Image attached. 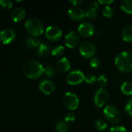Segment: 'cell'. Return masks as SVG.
I'll list each match as a JSON object with an SVG mask.
<instances>
[{
  "mask_svg": "<svg viewBox=\"0 0 132 132\" xmlns=\"http://www.w3.org/2000/svg\"><path fill=\"white\" fill-rule=\"evenodd\" d=\"M44 67L43 65L36 60H29L26 62L23 66V73L24 75L32 80H36L40 78L43 74Z\"/></svg>",
  "mask_w": 132,
  "mask_h": 132,
  "instance_id": "1",
  "label": "cell"
},
{
  "mask_svg": "<svg viewBox=\"0 0 132 132\" xmlns=\"http://www.w3.org/2000/svg\"><path fill=\"white\" fill-rule=\"evenodd\" d=\"M115 66L124 73L132 72V52L123 51L118 53L115 57Z\"/></svg>",
  "mask_w": 132,
  "mask_h": 132,
  "instance_id": "2",
  "label": "cell"
},
{
  "mask_svg": "<svg viewBox=\"0 0 132 132\" xmlns=\"http://www.w3.org/2000/svg\"><path fill=\"white\" fill-rule=\"evenodd\" d=\"M25 29L26 32L32 37L39 36L44 32V27L42 22L36 18L28 19L25 23Z\"/></svg>",
  "mask_w": 132,
  "mask_h": 132,
  "instance_id": "3",
  "label": "cell"
},
{
  "mask_svg": "<svg viewBox=\"0 0 132 132\" xmlns=\"http://www.w3.org/2000/svg\"><path fill=\"white\" fill-rule=\"evenodd\" d=\"M104 118L112 124H118L120 122L121 119V114L119 110L113 106V105H108L104 109Z\"/></svg>",
  "mask_w": 132,
  "mask_h": 132,
  "instance_id": "4",
  "label": "cell"
},
{
  "mask_svg": "<svg viewBox=\"0 0 132 132\" xmlns=\"http://www.w3.org/2000/svg\"><path fill=\"white\" fill-rule=\"evenodd\" d=\"M63 104L68 110L75 111L79 107L80 101L74 93L67 92L63 97Z\"/></svg>",
  "mask_w": 132,
  "mask_h": 132,
  "instance_id": "5",
  "label": "cell"
},
{
  "mask_svg": "<svg viewBox=\"0 0 132 132\" xmlns=\"http://www.w3.org/2000/svg\"><path fill=\"white\" fill-rule=\"evenodd\" d=\"M79 50L81 56L87 59L94 57L97 52L95 45L92 42H89V41L83 42L80 46Z\"/></svg>",
  "mask_w": 132,
  "mask_h": 132,
  "instance_id": "6",
  "label": "cell"
},
{
  "mask_svg": "<svg viewBox=\"0 0 132 132\" xmlns=\"http://www.w3.org/2000/svg\"><path fill=\"white\" fill-rule=\"evenodd\" d=\"M85 75L80 70H73L69 72L66 77L67 82L70 85H78L84 81Z\"/></svg>",
  "mask_w": 132,
  "mask_h": 132,
  "instance_id": "7",
  "label": "cell"
},
{
  "mask_svg": "<svg viewBox=\"0 0 132 132\" xmlns=\"http://www.w3.org/2000/svg\"><path fill=\"white\" fill-rule=\"evenodd\" d=\"M108 99H109V94L108 91L105 89L100 88L96 91L94 94V102L97 108H102L108 103Z\"/></svg>",
  "mask_w": 132,
  "mask_h": 132,
  "instance_id": "8",
  "label": "cell"
},
{
  "mask_svg": "<svg viewBox=\"0 0 132 132\" xmlns=\"http://www.w3.org/2000/svg\"><path fill=\"white\" fill-rule=\"evenodd\" d=\"M16 37V33L13 29L5 28L0 32V41L4 45L12 43Z\"/></svg>",
  "mask_w": 132,
  "mask_h": 132,
  "instance_id": "9",
  "label": "cell"
},
{
  "mask_svg": "<svg viewBox=\"0 0 132 132\" xmlns=\"http://www.w3.org/2000/svg\"><path fill=\"white\" fill-rule=\"evenodd\" d=\"M77 31L81 36L84 38H89V37H91L94 34L95 28L91 22H84L79 25Z\"/></svg>",
  "mask_w": 132,
  "mask_h": 132,
  "instance_id": "10",
  "label": "cell"
},
{
  "mask_svg": "<svg viewBox=\"0 0 132 132\" xmlns=\"http://www.w3.org/2000/svg\"><path fill=\"white\" fill-rule=\"evenodd\" d=\"M45 35H46V37L47 38V39L53 41V42H56L61 39L63 32H62V30L59 27L54 26H50L46 29Z\"/></svg>",
  "mask_w": 132,
  "mask_h": 132,
  "instance_id": "11",
  "label": "cell"
},
{
  "mask_svg": "<svg viewBox=\"0 0 132 132\" xmlns=\"http://www.w3.org/2000/svg\"><path fill=\"white\" fill-rule=\"evenodd\" d=\"M85 10L80 6H73L68 10L69 17L73 21H81L85 18Z\"/></svg>",
  "mask_w": 132,
  "mask_h": 132,
  "instance_id": "12",
  "label": "cell"
},
{
  "mask_svg": "<svg viewBox=\"0 0 132 132\" xmlns=\"http://www.w3.org/2000/svg\"><path fill=\"white\" fill-rule=\"evenodd\" d=\"M39 89L43 94L50 95L54 92L56 87L52 80L48 79H43L39 84Z\"/></svg>",
  "mask_w": 132,
  "mask_h": 132,
  "instance_id": "13",
  "label": "cell"
},
{
  "mask_svg": "<svg viewBox=\"0 0 132 132\" xmlns=\"http://www.w3.org/2000/svg\"><path fill=\"white\" fill-rule=\"evenodd\" d=\"M80 42V37L77 32L74 31L69 32L65 36V43L66 46L70 49L75 48Z\"/></svg>",
  "mask_w": 132,
  "mask_h": 132,
  "instance_id": "14",
  "label": "cell"
},
{
  "mask_svg": "<svg viewBox=\"0 0 132 132\" xmlns=\"http://www.w3.org/2000/svg\"><path fill=\"white\" fill-rule=\"evenodd\" d=\"M26 12L24 9L22 8H16L15 9L12 14H11V19L14 22H20L26 18Z\"/></svg>",
  "mask_w": 132,
  "mask_h": 132,
  "instance_id": "15",
  "label": "cell"
},
{
  "mask_svg": "<svg viewBox=\"0 0 132 132\" xmlns=\"http://www.w3.org/2000/svg\"><path fill=\"white\" fill-rule=\"evenodd\" d=\"M57 68L60 72H63V73L69 71L71 68L70 61L67 57L61 58L57 63Z\"/></svg>",
  "mask_w": 132,
  "mask_h": 132,
  "instance_id": "16",
  "label": "cell"
},
{
  "mask_svg": "<svg viewBox=\"0 0 132 132\" xmlns=\"http://www.w3.org/2000/svg\"><path fill=\"white\" fill-rule=\"evenodd\" d=\"M122 39L125 42L131 43L132 42V25L126 26L121 32Z\"/></svg>",
  "mask_w": 132,
  "mask_h": 132,
  "instance_id": "17",
  "label": "cell"
},
{
  "mask_svg": "<svg viewBox=\"0 0 132 132\" xmlns=\"http://www.w3.org/2000/svg\"><path fill=\"white\" fill-rule=\"evenodd\" d=\"M50 53V46L46 43H41L37 49V54L39 56H46Z\"/></svg>",
  "mask_w": 132,
  "mask_h": 132,
  "instance_id": "18",
  "label": "cell"
},
{
  "mask_svg": "<svg viewBox=\"0 0 132 132\" xmlns=\"http://www.w3.org/2000/svg\"><path fill=\"white\" fill-rule=\"evenodd\" d=\"M120 7L125 13L132 14V0H122L120 2Z\"/></svg>",
  "mask_w": 132,
  "mask_h": 132,
  "instance_id": "19",
  "label": "cell"
},
{
  "mask_svg": "<svg viewBox=\"0 0 132 132\" xmlns=\"http://www.w3.org/2000/svg\"><path fill=\"white\" fill-rule=\"evenodd\" d=\"M41 42L37 37H28L26 39V46L31 49H38Z\"/></svg>",
  "mask_w": 132,
  "mask_h": 132,
  "instance_id": "20",
  "label": "cell"
},
{
  "mask_svg": "<svg viewBox=\"0 0 132 132\" xmlns=\"http://www.w3.org/2000/svg\"><path fill=\"white\" fill-rule=\"evenodd\" d=\"M121 90L125 95L131 96L132 95V84L129 81L124 82L121 87Z\"/></svg>",
  "mask_w": 132,
  "mask_h": 132,
  "instance_id": "21",
  "label": "cell"
},
{
  "mask_svg": "<svg viewBox=\"0 0 132 132\" xmlns=\"http://www.w3.org/2000/svg\"><path fill=\"white\" fill-rule=\"evenodd\" d=\"M95 128L99 131H104L108 128V124L107 122L103 119H98L95 121L94 124Z\"/></svg>",
  "mask_w": 132,
  "mask_h": 132,
  "instance_id": "22",
  "label": "cell"
},
{
  "mask_svg": "<svg viewBox=\"0 0 132 132\" xmlns=\"http://www.w3.org/2000/svg\"><path fill=\"white\" fill-rule=\"evenodd\" d=\"M56 132H68L69 127L68 125L65 121H58L56 125Z\"/></svg>",
  "mask_w": 132,
  "mask_h": 132,
  "instance_id": "23",
  "label": "cell"
},
{
  "mask_svg": "<svg viewBox=\"0 0 132 132\" xmlns=\"http://www.w3.org/2000/svg\"><path fill=\"white\" fill-rule=\"evenodd\" d=\"M97 84L100 87V88L104 89V87L108 84V77L104 74H101L97 79Z\"/></svg>",
  "mask_w": 132,
  "mask_h": 132,
  "instance_id": "24",
  "label": "cell"
},
{
  "mask_svg": "<svg viewBox=\"0 0 132 132\" xmlns=\"http://www.w3.org/2000/svg\"><path fill=\"white\" fill-rule=\"evenodd\" d=\"M64 46H57L56 47H54L52 51H51V53L53 56H62L64 53Z\"/></svg>",
  "mask_w": 132,
  "mask_h": 132,
  "instance_id": "25",
  "label": "cell"
},
{
  "mask_svg": "<svg viewBox=\"0 0 132 132\" xmlns=\"http://www.w3.org/2000/svg\"><path fill=\"white\" fill-rule=\"evenodd\" d=\"M43 74H45L48 77H52L56 74V70L53 68V67L47 65L44 67V70H43Z\"/></svg>",
  "mask_w": 132,
  "mask_h": 132,
  "instance_id": "26",
  "label": "cell"
},
{
  "mask_svg": "<svg viewBox=\"0 0 132 132\" xmlns=\"http://www.w3.org/2000/svg\"><path fill=\"white\" fill-rule=\"evenodd\" d=\"M114 10L109 5H105L103 9V15L107 18H111L114 15Z\"/></svg>",
  "mask_w": 132,
  "mask_h": 132,
  "instance_id": "27",
  "label": "cell"
},
{
  "mask_svg": "<svg viewBox=\"0 0 132 132\" xmlns=\"http://www.w3.org/2000/svg\"><path fill=\"white\" fill-rule=\"evenodd\" d=\"M97 11L95 10L88 9L85 12V17L89 20H94L97 18Z\"/></svg>",
  "mask_w": 132,
  "mask_h": 132,
  "instance_id": "28",
  "label": "cell"
},
{
  "mask_svg": "<svg viewBox=\"0 0 132 132\" xmlns=\"http://www.w3.org/2000/svg\"><path fill=\"white\" fill-rule=\"evenodd\" d=\"M101 64V61L98 57H93L90 60V66L94 69H97L98 67H100Z\"/></svg>",
  "mask_w": 132,
  "mask_h": 132,
  "instance_id": "29",
  "label": "cell"
},
{
  "mask_svg": "<svg viewBox=\"0 0 132 132\" xmlns=\"http://www.w3.org/2000/svg\"><path fill=\"white\" fill-rule=\"evenodd\" d=\"M84 81L88 84H93L94 83H95L97 81V77L93 73H88L85 76Z\"/></svg>",
  "mask_w": 132,
  "mask_h": 132,
  "instance_id": "30",
  "label": "cell"
},
{
  "mask_svg": "<svg viewBox=\"0 0 132 132\" xmlns=\"http://www.w3.org/2000/svg\"><path fill=\"white\" fill-rule=\"evenodd\" d=\"M0 6L4 9H9L12 7V2L9 0H0Z\"/></svg>",
  "mask_w": 132,
  "mask_h": 132,
  "instance_id": "31",
  "label": "cell"
},
{
  "mask_svg": "<svg viewBox=\"0 0 132 132\" xmlns=\"http://www.w3.org/2000/svg\"><path fill=\"white\" fill-rule=\"evenodd\" d=\"M76 119V116L73 113L70 112L68 113L66 116H65V122L67 123H73Z\"/></svg>",
  "mask_w": 132,
  "mask_h": 132,
  "instance_id": "32",
  "label": "cell"
},
{
  "mask_svg": "<svg viewBox=\"0 0 132 132\" xmlns=\"http://www.w3.org/2000/svg\"><path fill=\"white\" fill-rule=\"evenodd\" d=\"M125 110L129 116L132 117V98L126 103Z\"/></svg>",
  "mask_w": 132,
  "mask_h": 132,
  "instance_id": "33",
  "label": "cell"
},
{
  "mask_svg": "<svg viewBox=\"0 0 132 132\" xmlns=\"http://www.w3.org/2000/svg\"><path fill=\"white\" fill-rule=\"evenodd\" d=\"M109 132H128L127 129L123 127V126H114L112 127L110 130Z\"/></svg>",
  "mask_w": 132,
  "mask_h": 132,
  "instance_id": "34",
  "label": "cell"
},
{
  "mask_svg": "<svg viewBox=\"0 0 132 132\" xmlns=\"http://www.w3.org/2000/svg\"><path fill=\"white\" fill-rule=\"evenodd\" d=\"M99 6H100V5H99V2H90L89 4L88 9L97 11L99 9Z\"/></svg>",
  "mask_w": 132,
  "mask_h": 132,
  "instance_id": "35",
  "label": "cell"
},
{
  "mask_svg": "<svg viewBox=\"0 0 132 132\" xmlns=\"http://www.w3.org/2000/svg\"><path fill=\"white\" fill-rule=\"evenodd\" d=\"M69 2H70V4H72L73 6H78L79 5H80L81 3H83L84 1H83V0H80V1H78V0H71V1H70Z\"/></svg>",
  "mask_w": 132,
  "mask_h": 132,
  "instance_id": "36",
  "label": "cell"
},
{
  "mask_svg": "<svg viewBox=\"0 0 132 132\" xmlns=\"http://www.w3.org/2000/svg\"><path fill=\"white\" fill-rule=\"evenodd\" d=\"M98 2H99V3H101V5H109L110 4H111L112 2H114V1H113V0H111V1H108V0H104V1H103V0H100V1H98Z\"/></svg>",
  "mask_w": 132,
  "mask_h": 132,
  "instance_id": "37",
  "label": "cell"
}]
</instances>
